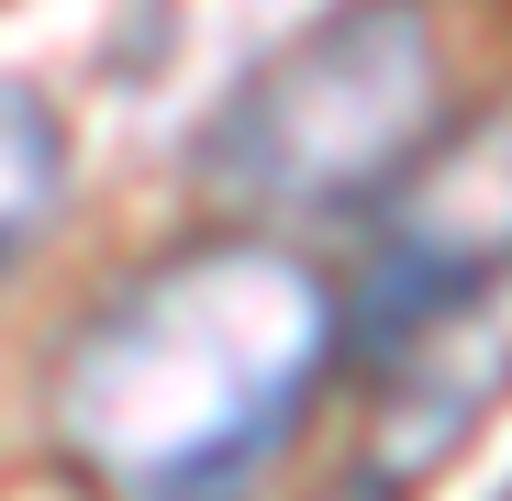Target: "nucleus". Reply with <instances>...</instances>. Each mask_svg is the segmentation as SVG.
Wrapping results in <instances>:
<instances>
[{"mask_svg":"<svg viewBox=\"0 0 512 501\" xmlns=\"http://www.w3.org/2000/svg\"><path fill=\"white\" fill-rule=\"evenodd\" d=\"M501 268H512V90L479 101L457 134H435V156L379 201L357 301H346V346L379 357L390 334H412L423 312H446L457 290H479Z\"/></svg>","mask_w":512,"mask_h":501,"instance_id":"nucleus-3","label":"nucleus"},{"mask_svg":"<svg viewBox=\"0 0 512 501\" xmlns=\"http://www.w3.org/2000/svg\"><path fill=\"white\" fill-rule=\"evenodd\" d=\"M446 134V12L435 0H334L201 123V190L234 212H379Z\"/></svg>","mask_w":512,"mask_h":501,"instance_id":"nucleus-2","label":"nucleus"},{"mask_svg":"<svg viewBox=\"0 0 512 501\" xmlns=\"http://www.w3.org/2000/svg\"><path fill=\"white\" fill-rule=\"evenodd\" d=\"M56 201H67V123L34 78H0V268L34 257Z\"/></svg>","mask_w":512,"mask_h":501,"instance_id":"nucleus-5","label":"nucleus"},{"mask_svg":"<svg viewBox=\"0 0 512 501\" xmlns=\"http://www.w3.org/2000/svg\"><path fill=\"white\" fill-rule=\"evenodd\" d=\"M512 401V268L457 290L446 312H423L412 334L368 357V412H357V501H412L423 479H446V457Z\"/></svg>","mask_w":512,"mask_h":501,"instance_id":"nucleus-4","label":"nucleus"},{"mask_svg":"<svg viewBox=\"0 0 512 501\" xmlns=\"http://www.w3.org/2000/svg\"><path fill=\"white\" fill-rule=\"evenodd\" d=\"M346 290L290 234H201L101 290L45 368V435L101 501H212L301 435Z\"/></svg>","mask_w":512,"mask_h":501,"instance_id":"nucleus-1","label":"nucleus"},{"mask_svg":"<svg viewBox=\"0 0 512 501\" xmlns=\"http://www.w3.org/2000/svg\"><path fill=\"white\" fill-rule=\"evenodd\" d=\"M501 501H512V490H501Z\"/></svg>","mask_w":512,"mask_h":501,"instance_id":"nucleus-6","label":"nucleus"}]
</instances>
